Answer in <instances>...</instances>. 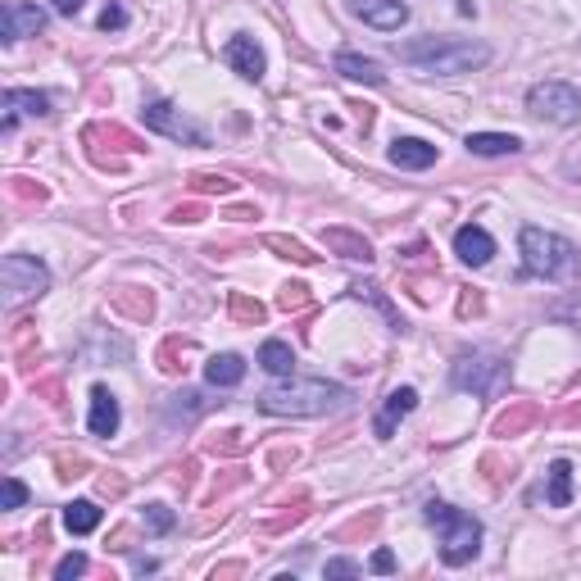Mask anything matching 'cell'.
I'll return each instance as SVG.
<instances>
[{
  "label": "cell",
  "mask_w": 581,
  "mask_h": 581,
  "mask_svg": "<svg viewBox=\"0 0 581 581\" xmlns=\"http://www.w3.org/2000/svg\"><path fill=\"white\" fill-rule=\"evenodd\" d=\"M323 246L336 250L341 259H355V264H368V259H373V246H368V237H359V232H350V227H327V232H323Z\"/></svg>",
  "instance_id": "16"
},
{
  "label": "cell",
  "mask_w": 581,
  "mask_h": 581,
  "mask_svg": "<svg viewBox=\"0 0 581 581\" xmlns=\"http://www.w3.org/2000/svg\"><path fill=\"white\" fill-rule=\"evenodd\" d=\"M119 423H123V409H119V400H114V391H105V386H96L91 391V418H87V427H91V436H114L119 432Z\"/></svg>",
  "instance_id": "12"
},
{
  "label": "cell",
  "mask_w": 581,
  "mask_h": 581,
  "mask_svg": "<svg viewBox=\"0 0 581 581\" xmlns=\"http://www.w3.org/2000/svg\"><path fill=\"white\" fill-rule=\"evenodd\" d=\"M0 282H5V309H14V305H23V300L46 291L50 268L32 255H5L0 259Z\"/></svg>",
  "instance_id": "5"
},
{
  "label": "cell",
  "mask_w": 581,
  "mask_h": 581,
  "mask_svg": "<svg viewBox=\"0 0 581 581\" xmlns=\"http://www.w3.org/2000/svg\"><path fill=\"white\" fill-rule=\"evenodd\" d=\"M141 522H146L150 536H164V532H173V509H164V504H150Z\"/></svg>",
  "instance_id": "24"
},
{
  "label": "cell",
  "mask_w": 581,
  "mask_h": 581,
  "mask_svg": "<svg viewBox=\"0 0 581 581\" xmlns=\"http://www.w3.org/2000/svg\"><path fill=\"white\" fill-rule=\"evenodd\" d=\"M522 264L527 273L545 277V282H577L581 277V250L559 232L545 227H527L522 232Z\"/></svg>",
  "instance_id": "3"
},
{
  "label": "cell",
  "mask_w": 581,
  "mask_h": 581,
  "mask_svg": "<svg viewBox=\"0 0 581 581\" xmlns=\"http://www.w3.org/2000/svg\"><path fill=\"white\" fill-rule=\"evenodd\" d=\"M504 377H509V368H504L500 355H463L454 364V386L473 395H495L504 386Z\"/></svg>",
  "instance_id": "7"
},
{
  "label": "cell",
  "mask_w": 581,
  "mask_h": 581,
  "mask_svg": "<svg viewBox=\"0 0 581 581\" xmlns=\"http://www.w3.org/2000/svg\"><path fill=\"white\" fill-rule=\"evenodd\" d=\"M327 577H359V563L355 559H327Z\"/></svg>",
  "instance_id": "32"
},
{
  "label": "cell",
  "mask_w": 581,
  "mask_h": 581,
  "mask_svg": "<svg viewBox=\"0 0 581 581\" xmlns=\"http://www.w3.org/2000/svg\"><path fill=\"white\" fill-rule=\"evenodd\" d=\"M454 255L468 268H482V264H491V255H495V237L477 223H463L459 232H454Z\"/></svg>",
  "instance_id": "10"
},
{
  "label": "cell",
  "mask_w": 581,
  "mask_h": 581,
  "mask_svg": "<svg viewBox=\"0 0 581 581\" xmlns=\"http://www.w3.org/2000/svg\"><path fill=\"white\" fill-rule=\"evenodd\" d=\"M241 377H246V359H241V355H214L205 364V382L209 386H223V391H227V386H241Z\"/></svg>",
  "instance_id": "19"
},
{
  "label": "cell",
  "mask_w": 581,
  "mask_h": 581,
  "mask_svg": "<svg viewBox=\"0 0 581 581\" xmlns=\"http://www.w3.org/2000/svg\"><path fill=\"white\" fill-rule=\"evenodd\" d=\"M355 14L377 32H395L409 23V5L404 0H355Z\"/></svg>",
  "instance_id": "11"
},
{
  "label": "cell",
  "mask_w": 581,
  "mask_h": 581,
  "mask_svg": "<svg viewBox=\"0 0 581 581\" xmlns=\"http://www.w3.org/2000/svg\"><path fill=\"white\" fill-rule=\"evenodd\" d=\"M404 64H414L418 73H436V78H454V73H473L491 64V46L482 41H454V37H418L395 46Z\"/></svg>",
  "instance_id": "2"
},
{
  "label": "cell",
  "mask_w": 581,
  "mask_h": 581,
  "mask_svg": "<svg viewBox=\"0 0 581 581\" xmlns=\"http://www.w3.org/2000/svg\"><path fill=\"white\" fill-rule=\"evenodd\" d=\"M305 305H309V286H305V282H291V286L282 291V309L291 314V309H305Z\"/></svg>",
  "instance_id": "30"
},
{
  "label": "cell",
  "mask_w": 581,
  "mask_h": 581,
  "mask_svg": "<svg viewBox=\"0 0 581 581\" xmlns=\"http://www.w3.org/2000/svg\"><path fill=\"white\" fill-rule=\"evenodd\" d=\"M527 114H536L545 123H559V128L581 123V91L568 87V82H536L527 91Z\"/></svg>",
  "instance_id": "6"
},
{
  "label": "cell",
  "mask_w": 581,
  "mask_h": 581,
  "mask_svg": "<svg viewBox=\"0 0 581 581\" xmlns=\"http://www.w3.org/2000/svg\"><path fill=\"white\" fill-rule=\"evenodd\" d=\"M423 513H427V522L436 527V536H441V559L450 563V568L468 563L477 550H482V522H477L473 513H463V509L441 504V500H432Z\"/></svg>",
  "instance_id": "4"
},
{
  "label": "cell",
  "mask_w": 581,
  "mask_h": 581,
  "mask_svg": "<svg viewBox=\"0 0 581 581\" xmlns=\"http://www.w3.org/2000/svg\"><path fill=\"white\" fill-rule=\"evenodd\" d=\"M373 572H395V554L391 550H377L373 554Z\"/></svg>",
  "instance_id": "34"
},
{
  "label": "cell",
  "mask_w": 581,
  "mask_h": 581,
  "mask_svg": "<svg viewBox=\"0 0 581 581\" xmlns=\"http://www.w3.org/2000/svg\"><path fill=\"white\" fill-rule=\"evenodd\" d=\"M259 364H264L273 377L296 373V355H291V345H286V341H264V345H259Z\"/></svg>",
  "instance_id": "21"
},
{
  "label": "cell",
  "mask_w": 581,
  "mask_h": 581,
  "mask_svg": "<svg viewBox=\"0 0 581 581\" xmlns=\"http://www.w3.org/2000/svg\"><path fill=\"white\" fill-rule=\"evenodd\" d=\"M545 504H550V509H568L572 504V463L568 459L550 463V491H545Z\"/></svg>",
  "instance_id": "20"
},
{
  "label": "cell",
  "mask_w": 581,
  "mask_h": 581,
  "mask_svg": "<svg viewBox=\"0 0 581 581\" xmlns=\"http://www.w3.org/2000/svg\"><path fill=\"white\" fill-rule=\"evenodd\" d=\"M196 191H205V196H214V191H218V196H227V191H232V182H227V178H209V173H205V178H196Z\"/></svg>",
  "instance_id": "33"
},
{
  "label": "cell",
  "mask_w": 581,
  "mask_h": 581,
  "mask_svg": "<svg viewBox=\"0 0 581 581\" xmlns=\"http://www.w3.org/2000/svg\"><path fill=\"white\" fill-rule=\"evenodd\" d=\"M64 527H69L73 536H91L100 527V509L91 500H73L69 509H64Z\"/></svg>",
  "instance_id": "22"
},
{
  "label": "cell",
  "mask_w": 581,
  "mask_h": 581,
  "mask_svg": "<svg viewBox=\"0 0 581 581\" xmlns=\"http://www.w3.org/2000/svg\"><path fill=\"white\" fill-rule=\"evenodd\" d=\"M5 105L10 109H23V114H50V100L41 96V91H5Z\"/></svg>",
  "instance_id": "23"
},
{
  "label": "cell",
  "mask_w": 581,
  "mask_h": 581,
  "mask_svg": "<svg viewBox=\"0 0 581 581\" xmlns=\"http://www.w3.org/2000/svg\"><path fill=\"white\" fill-rule=\"evenodd\" d=\"M100 28H105V32L128 28V10H123L119 0H109V5H105V14H100Z\"/></svg>",
  "instance_id": "28"
},
{
  "label": "cell",
  "mask_w": 581,
  "mask_h": 581,
  "mask_svg": "<svg viewBox=\"0 0 581 581\" xmlns=\"http://www.w3.org/2000/svg\"><path fill=\"white\" fill-rule=\"evenodd\" d=\"M463 146L473 150V155H518L522 150V141L513 137V132H468V141Z\"/></svg>",
  "instance_id": "18"
},
{
  "label": "cell",
  "mask_w": 581,
  "mask_h": 581,
  "mask_svg": "<svg viewBox=\"0 0 581 581\" xmlns=\"http://www.w3.org/2000/svg\"><path fill=\"white\" fill-rule=\"evenodd\" d=\"M268 246L273 250H282L286 259H296V264H314V255H309L305 246H300V241H286V237H268Z\"/></svg>",
  "instance_id": "27"
},
{
  "label": "cell",
  "mask_w": 581,
  "mask_h": 581,
  "mask_svg": "<svg viewBox=\"0 0 581 581\" xmlns=\"http://www.w3.org/2000/svg\"><path fill=\"white\" fill-rule=\"evenodd\" d=\"M355 395L336 382H300V377H286L282 386H268L259 395V409L273 418H323L336 409H350Z\"/></svg>",
  "instance_id": "1"
},
{
  "label": "cell",
  "mask_w": 581,
  "mask_h": 581,
  "mask_svg": "<svg viewBox=\"0 0 581 581\" xmlns=\"http://www.w3.org/2000/svg\"><path fill=\"white\" fill-rule=\"evenodd\" d=\"M336 73L350 82H364V87H382L386 82L382 64L368 60V55H355V50H341V55H336Z\"/></svg>",
  "instance_id": "15"
},
{
  "label": "cell",
  "mask_w": 581,
  "mask_h": 581,
  "mask_svg": "<svg viewBox=\"0 0 581 581\" xmlns=\"http://www.w3.org/2000/svg\"><path fill=\"white\" fill-rule=\"evenodd\" d=\"M146 128L164 132V137H173V141H187V146H209V132L200 128V123H191L187 114H182L178 105H168V100L146 105Z\"/></svg>",
  "instance_id": "8"
},
{
  "label": "cell",
  "mask_w": 581,
  "mask_h": 581,
  "mask_svg": "<svg viewBox=\"0 0 581 581\" xmlns=\"http://www.w3.org/2000/svg\"><path fill=\"white\" fill-rule=\"evenodd\" d=\"M223 55H227V64H232V69H237L246 82L264 78V50L255 46V37H232Z\"/></svg>",
  "instance_id": "14"
},
{
  "label": "cell",
  "mask_w": 581,
  "mask_h": 581,
  "mask_svg": "<svg viewBox=\"0 0 581 581\" xmlns=\"http://www.w3.org/2000/svg\"><path fill=\"white\" fill-rule=\"evenodd\" d=\"M46 28V10L32 5V0H5V10H0V32L5 41H23V37H37Z\"/></svg>",
  "instance_id": "9"
},
{
  "label": "cell",
  "mask_w": 581,
  "mask_h": 581,
  "mask_svg": "<svg viewBox=\"0 0 581 581\" xmlns=\"http://www.w3.org/2000/svg\"><path fill=\"white\" fill-rule=\"evenodd\" d=\"M232 314H237L241 323H259V318H264V305H259V300H246V296H232Z\"/></svg>",
  "instance_id": "29"
},
{
  "label": "cell",
  "mask_w": 581,
  "mask_h": 581,
  "mask_svg": "<svg viewBox=\"0 0 581 581\" xmlns=\"http://www.w3.org/2000/svg\"><path fill=\"white\" fill-rule=\"evenodd\" d=\"M414 409H418V391H414V386H400V391H391V395L382 400V414H377L373 432L386 441V436L395 432V423H400V418H409Z\"/></svg>",
  "instance_id": "13"
},
{
  "label": "cell",
  "mask_w": 581,
  "mask_h": 581,
  "mask_svg": "<svg viewBox=\"0 0 581 581\" xmlns=\"http://www.w3.org/2000/svg\"><path fill=\"white\" fill-rule=\"evenodd\" d=\"M391 164L395 168H414V173H418V168H432L436 164V146H432V141H423V137H400L391 146Z\"/></svg>",
  "instance_id": "17"
},
{
  "label": "cell",
  "mask_w": 581,
  "mask_h": 581,
  "mask_svg": "<svg viewBox=\"0 0 581 581\" xmlns=\"http://www.w3.org/2000/svg\"><path fill=\"white\" fill-rule=\"evenodd\" d=\"M23 504H28V486L19 477H5V486H0V509H23Z\"/></svg>",
  "instance_id": "25"
},
{
  "label": "cell",
  "mask_w": 581,
  "mask_h": 581,
  "mask_svg": "<svg viewBox=\"0 0 581 581\" xmlns=\"http://www.w3.org/2000/svg\"><path fill=\"white\" fill-rule=\"evenodd\" d=\"M532 418H536V409H532V404H522V409H513V414H504L500 423H495V432H500V436H513L522 423H532Z\"/></svg>",
  "instance_id": "26"
},
{
  "label": "cell",
  "mask_w": 581,
  "mask_h": 581,
  "mask_svg": "<svg viewBox=\"0 0 581 581\" xmlns=\"http://www.w3.org/2000/svg\"><path fill=\"white\" fill-rule=\"evenodd\" d=\"M78 10H82V0H55V14H69V19H73Z\"/></svg>",
  "instance_id": "35"
},
{
  "label": "cell",
  "mask_w": 581,
  "mask_h": 581,
  "mask_svg": "<svg viewBox=\"0 0 581 581\" xmlns=\"http://www.w3.org/2000/svg\"><path fill=\"white\" fill-rule=\"evenodd\" d=\"M87 572V554H69V559H60V568H55V577L60 581H73Z\"/></svg>",
  "instance_id": "31"
}]
</instances>
